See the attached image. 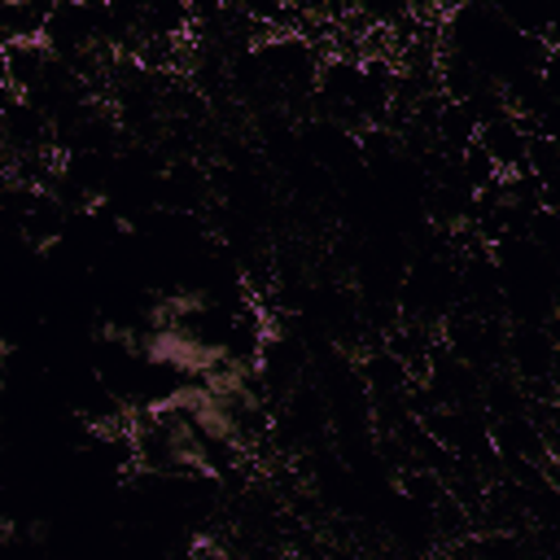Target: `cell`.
Returning <instances> with one entry per match:
<instances>
[{"mask_svg":"<svg viewBox=\"0 0 560 560\" xmlns=\"http://www.w3.org/2000/svg\"><path fill=\"white\" fill-rule=\"evenodd\" d=\"M140 359L166 368L184 381H201L232 359L223 337H206L197 324H144L140 328Z\"/></svg>","mask_w":560,"mask_h":560,"instance_id":"obj_2","label":"cell"},{"mask_svg":"<svg viewBox=\"0 0 560 560\" xmlns=\"http://www.w3.org/2000/svg\"><path fill=\"white\" fill-rule=\"evenodd\" d=\"M214 311V298L206 289H166L144 306V324H197Z\"/></svg>","mask_w":560,"mask_h":560,"instance_id":"obj_3","label":"cell"},{"mask_svg":"<svg viewBox=\"0 0 560 560\" xmlns=\"http://www.w3.org/2000/svg\"><path fill=\"white\" fill-rule=\"evenodd\" d=\"M162 402L175 407V411H184V416H192V424H197L214 446H223L228 455H236V459L254 455V429H258V420H254L236 398L210 389L206 381H188V385H175Z\"/></svg>","mask_w":560,"mask_h":560,"instance_id":"obj_1","label":"cell"}]
</instances>
